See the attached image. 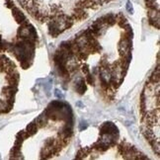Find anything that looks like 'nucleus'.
Segmentation results:
<instances>
[{"mask_svg":"<svg viewBox=\"0 0 160 160\" xmlns=\"http://www.w3.org/2000/svg\"><path fill=\"white\" fill-rule=\"evenodd\" d=\"M6 1H7V6H8V7H11V8L14 7V4H13V2L11 1V0H6Z\"/></svg>","mask_w":160,"mask_h":160,"instance_id":"nucleus-12","label":"nucleus"},{"mask_svg":"<svg viewBox=\"0 0 160 160\" xmlns=\"http://www.w3.org/2000/svg\"><path fill=\"white\" fill-rule=\"evenodd\" d=\"M131 47H132V40L124 38V40H122V42L119 45V52H121V54L126 55L131 52Z\"/></svg>","mask_w":160,"mask_h":160,"instance_id":"nucleus-2","label":"nucleus"},{"mask_svg":"<svg viewBox=\"0 0 160 160\" xmlns=\"http://www.w3.org/2000/svg\"><path fill=\"white\" fill-rule=\"evenodd\" d=\"M126 8H127V10H128V13H131V14H132V13H133V7H132V4L130 1H128V2H127Z\"/></svg>","mask_w":160,"mask_h":160,"instance_id":"nucleus-8","label":"nucleus"},{"mask_svg":"<svg viewBox=\"0 0 160 160\" xmlns=\"http://www.w3.org/2000/svg\"><path fill=\"white\" fill-rule=\"evenodd\" d=\"M87 16H88V14L84 11V9L80 8V7H78L74 11V13L72 14V18L74 20H83L85 18H87Z\"/></svg>","mask_w":160,"mask_h":160,"instance_id":"nucleus-4","label":"nucleus"},{"mask_svg":"<svg viewBox=\"0 0 160 160\" xmlns=\"http://www.w3.org/2000/svg\"><path fill=\"white\" fill-rule=\"evenodd\" d=\"M101 134H113V135H119V130L118 128L114 125L113 122H105L101 127Z\"/></svg>","mask_w":160,"mask_h":160,"instance_id":"nucleus-1","label":"nucleus"},{"mask_svg":"<svg viewBox=\"0 0 160 160\" xmlns=\"http://www.w3.org/2000/svg\"><path fill=\"white\" fill-rule=\"evenodd\" d=\"M55 96H57L58 99H62V98H63V95L60 93L59 90H55Z\"/></svg>","mask_w":160,"mask_h":160,"instance_id":"nucleus-10","label":"nucleus"},{"mask_svg":"<svg viewBox=\"0 0 160 160\" xmlns=\"http://www.w3.org/2000/svg\"><path fill=\"white\" fill-rule=\"evenodd\" d=\"M75 89L76 91L78 92L79 94H83L84 92L86 91V89H87V87H86V83L84 81V79L80 78L78 81L76 82V86H75Z\"/></svg>","mask_w":160,"mask_h":160,"instance_id":"nucleus-5","label":"nucleus"},{"mask_svg":"<svg viewBox=\"0 0 160 160\" xmlns=\"http://www.w3.org/2000/svg\"><path fill=\"white\" fill-rule=\"evenodd\" d=\"M87 128V124H86V122H82L81 124H80V131H83V130H85V128Z\"/></svg>","mask_w":160,"mask_h":160,"instance_id":"nucleus-11","label":"nucleus"},{"mask_svg":"<svg viewBox=\"0 0 160 160\" xmlns=\"http://www.w3.org/2000/svg\"><path fill=\"white\" fill-rule=\"evenodd\" d=\"M37 131H38V126H37L36 122H31V124H29V126L27 127V132L29 135H33L37 132Z\"/></svg>","mask_w":160,"mask_h":160,"instance_id":"nucleus-7","label":"nucleus"},{"mask_svg":"<svg viewBox=\"0 0 160 160\" xmlns=\"http://www.w3.org/2000/svg\"><path fill=\"white\" fill-rule=\"evenodd\" d=\"M82 71L84 72V74H88L90 73V70H89V66L87 64H85L83 67H82Z\"/></svg>","mask_w":160,"mask_h":160,"instance_id":"nucleus-9","label":"nucleus"},{"mask_svg":"<svg viewBox=\"0 0 160 160\" xmlns=\"http://www.w3.org/2000/svg\"><path fill=\"white\" fill-rule=\"evenodd\" d=\"M12 14H13V17H14V19L16 20V22L20 23V24L26 22V17L22 13L20 9L13 7V8H12Z\"/></svg>","mask_w":160,"mask_h":160,"instance_id":"nucleus-3","label":"nucleus"},{"mask_svg":"<svg viewBox=\"0 0 160 160\" xmlns=\"http://www.w3.org/2000/svg\"><path fill=\"white\" fill-rule=\"evenodd\" d=\"M146 1H150V2H155V0H146Z\"/></svg>","mask_w":160,"mask_h":160,"instance_id":"nucleus-13","label":"nucleus"},{"mask_svg":"<svg viewBox=\"0 0 160 160\" xmlns=\"http://www.w3.org/2000/svg\"><path fill=\"white\" fill-rule=\"evenodd\" d=\"M48 116L44 113V114H42L41 116H39L38 118H37L36 120V124L37 126H39V127H44L45 125L48 124Z\"/></svg>","mask_w":160,"mask_h":160,"instance_id":"nucleus-6","label":"nucleus"}]
</instances>
